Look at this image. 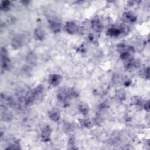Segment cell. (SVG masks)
Instances as JSON below:
<instances>
[{"instance_id": "cell-1", "label": "cell", "mask_w": 150, "mask_h": 150, "mask_svg": "<svg viewBox=\"0 0 150 150\" xmlns=\"http://www.w3.org/2000/svg\"><path fill=\"white\" fill-rule=\"evenodd\" d=\"M1 67L3 70H8L10 67V59L8 57V51L5 47H2L1 49Z\"/></svg>"}, {"instance_id": "cell-2", "label": "cell", "mask_w": 150, "mask_h": 150, "mask_svg": "<svg viewBox=\"0 0 150 150\" xmlns=\"http://www.w3.org/2000/svg\"><path fill=\"white\" fill-rule=\"evenodd\" d=\"M128 28L125 26L112 27L107 30V35L111 37H117L124 33L128 32Z\"/></svg>"}, {"instance_id": "cell-3", "label": "cell", "mask_w": 150, "mask_h": 150, "mask_svg": "<svg viewBox=\"0 0 150 150\" xmlns=\"http://www.w3.org/2000/svg\"><path fill=\"white\" fill-rule=\"evenodd\" d=\"M57 98L63 103L66 104L67 103L69 99L71 97L69 94V88L67 89L66 88H62L59 90L57 94Z\"/></svg>"}, {"instance_id": "cell-4", "label": "cell", "mask_w": 150, "mask_h": 150, "mask_svg": "<svg viewBox=\"0 0 150 150\" xmlns=\"http://www.w3.org/2000/svg\"><path fill=\"white\" fill-rule=\"evenodd\" d=\"M23 45V39L22 35L15 36L11 40V46L14 49H18Z\"/></svg>"}, {"instance_id": "cell-5", "label": "cell", "mask_w": 150, "mask_h": 150, "mask_svg": "<svg viewBox=\"0 0 150 150\" xmlns=\"http://www.w3.org/2000/svg\"><path fill=\"white\" fill-rule=\"evenodd\" d=\"M65 30L70 34H74L79 32V27L73 22H67L65 25Z\"/></svg>"}, {"instance_id": "cell-6", "label": "cell", "mask_w": 150, "mask_h": 150, "mask_svg": "<svg viewBox=\"0 0 150 150\" xmlns=\"http://www.w3.org/2000/svg\"><path fill=\"white\" fill-rule=\"evenodd\" d=\"M43 93V87L42 85H39L36 86L32 90V94L35 101H38L41 99Z\"/></svg>"}, {"instance_id": "cell-7", "label": "cell", "mask_w": 150, "mask_h": 150, "mask_svg": "<svg viewBox=\"0 0 150 150\" xmlns=\"http://www.w3.org/2000/svg\"><path fill=\"white\" fill-rule=\"evenodd\" d=\"M52 133V129L49 125H46L43 127L41 132V138L43 141L47 142L50 139V135Z\"/></svg>"}, {"instance_id": "cell-8", "label": "cell", "mask_w": 150, "mask_h": 150, "mask_svg": "<svg viewBox=\"0 0 150 150\" xmlns=\"http://www.w3.org/2000/svg\"><path fill=\"white\" fill-rule=\"evenodd\" d=\"M125 67L128 71H132L135 69H137L140 66V62L134 59L125 62Z\"/></svg>"}, {"instance_id": "cell-9", "label": "cell", "mask_w": 150, "mask_h": 150, "mask_svg": "<svg viewBox=\"0 0 150 150\" xmlns=\"http://www.w3.org/2000/svg\"><path fill=\"white\" fill-rule=\"evenodd\" d=\"M122 19L127 23H134L137 21V16L132 12H125L122 15Z\"/></svg>"}, {"instance_id": "cell-10", "label": "cell", "mask_w": 150, "mask_h": 150, "mask_svg": "<svg viewBox=\"0 0 150 150\" xmlns=\"http://www.w3.org/2000/svg\"><path fill=\"white\" fill-rule=\"evenodd\" d=\"M91 25L93 30L98 33L101 32L103 28V23H101L100 20L98 18H95L93 19L91 23Z\"/></svg>"}, {"instance_id": "cell-11", "label": "cell", "mask_w": 150, "mask_h": 150, "mask_svg": "<svg viewBox=\"0 0 150 150\" xmlns=\"http://www.w3.org/2000/svg\"><path fill=\"white\" fill-rule=\"evenodd\" d=\"M49 83L53 86H56L59 84L62 80V76L57 74H52L49 77Z\"/></svg>"}, {"instance_id": "cell-12", "label": "cell", "mask_w": 150, "mask_h": 150, "mask_svg": "<svg viewBox=\"0 0 150 150\" xmlns=\"http://www.w3.org/2000/svg\"><path fill=\"white\" fill-rule=\"evenodd\" d=\"M49 117L50 120H52L53 121L57 122L60 120V111L57 108H53L49 112Z\"/></svg>"}, {"instance_id": "cell-13", "label": "cell", "mask_w": 150, "mask_h": 150, "mask_svg": "<svg viewBox=\"0 0 150 150\" xmlns=\"http://www.w3.org/2000/svg\"><path fill=\"white\" fill-rule=\"evenodd\" d=\"M49 24L51 30L54 33H57L60 32L61 29V24L59 21L56 20H51L49 22Z\"/></svg>"}, {"instance_id": "cell-14", "label": "cell", "mask_w": 150, "mask_h": 150, "mask_svg": "<svg viewBox=\"0 0 150 150\" xmlns=\"http://www.w3.org/2000/svg\"><path fill=\"white\" fill-rule=\"evenodd\" d=\"M34 36L35 38L40 41H42L45 38L44 32L40 28H36L34 30Z\"/></svg>"}, {"instance_id": "cell-15", "label": "cell", "mask_w": 150, "mask_h": 150, "mask_svg": "<svg viewBox=\"0 0 150 150\" xmlns=\"http://www.w3.org/2000/svg\"><path fill=\"white\" fill-rule=\"evenodd\" d=\"M79 110L83 115H86L89 111V107L85 103H81L79 105Z\"/></svg>"}, {"instance_id": "cell-16", "label": "cell", "mask_w": 150, "mask_h": 150, "mask_svg": "<svg viewBox=\"0 0 150 150\" xmlns=\"http://www.w3.org/2000/svg\"><path fill=\"white\" fill-rule=\"evenodd\" d=\"M1 117H2V120L4 121H9L11 120V119L12 118V115L8 110H4V111H2Z\"/></svg>"}, {"instance_id": "cell-17", "label": "cell", "mask_w": 150, "mask_h": 150, "mask_svg": "<svg viewBox=\"0 0 150 150\" xmlns=\"http://www.w3.org/2000/svg\"><path fill=\"white\" fill-rule=\"evenodd\" d=\"M10 6H11V2L9 1H4L1 2L0 8L2 11H8L9 9Z\"/></svg>"}, {"instance_id": "cell-18", "label": "cell", "mask_w": 150, "mask_h": 150, "mask_svg": "<svg viewBox=\"0 0 150 150\" xmlns=\"http://www.w3.org/2000/svg\"><path fill=\"white\" fill-rule=\"evenodd\" d=\"M7 149H21L19 141L18 140L13 141L9 145V146L7 148Z\"/></svg>"}, {"instance_id": "cell-19", "label": "cell", "mask_w": 150, "mask_h": 150, "mask_svg": "<svg viewBox=\"0 0 150 150\" xmlns=\"http://www.w3.org/2000/svg\"><path fill=\"white\" fill-rule=\"evenodd\" d=\"M79 122L83 127L90 128L91 127V122L87 119H80L79 120Z\"/></svg>"}, {"instance_id": "cell-20", "label": "cell", "mask_w": 150, "mask_h": 150, "mask_svg": "<svg viewBox=\"0 0 150 150\" xmlns=\"http://www.w3.org/2000/svg\"><path fill=\"white\" fill-rule=\"evenodd\" d=\"M26 60L29 63L33 64L36 62V57L33 53L29 52L26 56Z\"/></svg>"}, {"instance_id": "cell-21", "label": "cell", "mask_w": 150, "mask_h": 150, "mask_svg": "<svg viewBox=\"0 0 150 150\" xmlns=\"http://www.w3.org/2000/svg\"><path fill=\"white\" fill-rule=\"evenodd\" d=\"M63 129L65 132H70L73 130V127L71 124L66 123L64 125Z\"/></svg>"}, {"instance_id": "cell-22", "label": "cell", "mask_w": 150, "mask_h": 150, "mask_svg": "<svg viewBox=\"0 0 150 150\" xmlns=\"http://www.w3.org/2000/svg\"><path fill=\"white\" fill-rule=\"evenodd\" d=\"M141 74L142 76H144L145 78L147 79H149V67H146V68H145L142 72L141 73Z\"/></svg>"}, {"instance_id": "cell-23", "label": "cell", "mask_w": 150, "mask_h": 150, "mask_svg": "<svg viewBox=\"0 0 150 150\" xmlns=\"http://www.w3.org/2000/svg\"><path fill=\"white\" fill-rule=\"evenodd\" d=\"M75 142H74V139L73 138H70L69 143H68V148L69 149H76V148L75 147Z\"/></svg>"}, {"instance_id": "cell-24", "label": "cell", "mask_w": 150, "mask_h": 150, "mask_svg": "<svg viewBox=\"0 0 150 150\" xmlns=\"http://www.w3.org/2000/svg\"><path fill=\"white\" fill-rule=\"evenodd\" d=\"M117 96L118 97L120 100H122L125 97V93L123 90H120L117 93Z\"/></svg>"}, {"instance_id": "cell-25", "label": "cell", "mask_w": 150, "mask_h": 150, "mask_svg": "<svg viewBox=\"0 0 150 150\" xmlns=\"http://www.w3.org/2000/svg\"><path fill=\"white\" fill-rule=\"evenodd\" d=\"M144 109L146 111H149V100H148L147 101H146L144 105Z\"/></svg>"}, {"instance_id": "cell-26", "label": "cell", "mask_w": 150, "mask_h": 150, "mask_svg": "<svg viewBox=\"0 0 150 150\" xmlns=\"http://www.w3.org/2000/svg\"><path fill=\"white\" fill-rule=\"evenodd\" d=\"M88 39H89V40H90V42H93V43L96 41V39L95 37H94V36L93 34H90V35H89V36H88Z\"/></svg>"}]
</instances>
